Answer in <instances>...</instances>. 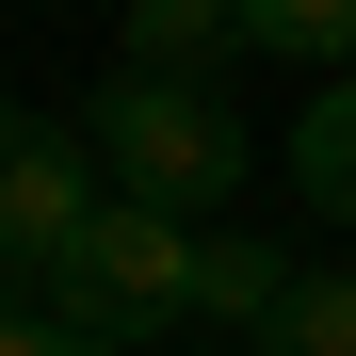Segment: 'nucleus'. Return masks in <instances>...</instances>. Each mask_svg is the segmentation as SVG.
Masks as SVG:
<instances>
[{"mask_svg": "<svg viewBox=\"0 0 356 356\" xmlns=\"http://www.w3.org/2000/svg\"><path fill=\"white\" fill-rule=\"evenodd\" d=\"M178 291H195V227L146 211V195H97L65 243L33 259V308H65V324H81V340H113V356L162 340V324H178Z\"/></svg>", "mask_w": 356, "mask_h": 356, "instance_id": "2", "label": "nucleus"}, {"mask_svg": "<svg viewBox=\"0 0 356 356\" xmlns=\"http://www.w3.org/2000/svg\"><path fill=\"white\" fill-rule=\"evenodd\" d=\"M97 195H113V178H97V146L65 130V113H17V97H0V275H33Z\"/></svg>", "mask_w": 356, "mask_h": 356, "instance_id": "3", "label": "nucleus"}, {"mask_svg": "<svg viewBox=\"0 0 356 356\" xmlns=\"http://www.w3.org/2000/svg\"><path fill=\"white\" fill-rule=\"evenodd\" d=\"M243 49H291V65H356V0H227Z\"/></svg>", "mask_w": 356, "mask_h": 356, "instance_id": "8", "label": "nucleus"}, {"mask_svg": "<svg viewBox=\"0 0 356 356\" xmlns=\"http://www.w3.org/2000/svg\"><path fill=\"white\" fill-rule=\"evenodd\" d=\"M291 291L275 243H243V227H195V291H178V324H227V340H259V308Z\"/></svg>", "mask_w": 356, "mask_h": 356, "instance_id": "4", "label": "nucleus"}, {"mask_svg": "<svg viewBox=\"0 0 356 356\" xmlns=\"http://www.w3.org/2000/svg\"><path fill=\"white\" fill-rule=\"evenodd\" d=\"M81 146H97L113 195H146V211H178V227H211V211L259 178L227 81H162V65H113V81L81 97Z\"/></svg>", "mask_w": 356, "mask_h": 356, "instance_id": "1", "label": "nucleus"}, {"mask_svg": "<svg viewBox=\"0 0 356 356\" xmlns=\"http://www.w3.org/2000/svg\"><path fill=\"white\" fill-rule=\"evenodd\" d=\"M291 178H308V211H340V227H356V65L291 113Z\"/></svg>", "mask_w": 356, "mask_h": 356, "instance_id": "6", "label": "nucleus"}, {"mask_svg": "<svg viewBox=\"0 0 356 356\" xmlns=\"http://www.w3.org/2000/svg\"><path fill=\"white\" fill-rule=\"evenodd\" d=\"M227 49H243V17H227V0H130V49H113V65H162V81H227Z\"/></svg>", "mask_w": 356, "mask_h": 356, "instance_id": "5", "label": "nucleus"}, {"mask_svg": "<svg viewBox=\"0 0 356 356\" xmlns=\"http://www.w3.org/2000/svg\"><path fill=\"white\" fill-rule=\"evenodd\" d=\"M0 356H113V340H81L65 308H0Z\"/></svg>", "mask_w": 356, "mask_h": 356, "instance_id": "9", "label": "nucleus"}, {"mask_svg": "<svg viewBox=\"0 0 356 356\" xmlns=\"http://www.w3.org/2000/svg\"><path fill=\"white\" fill-rule=\"evenodd\" d=\"M259 356H356V275H291L259 308Z\"/></svg>", "mask_w": 356, "mask_h": 356, "instance_id": "7", "label": "nucleus"}, {"mask_svg": "<svg viewBox=\"0 0 356 356\" xmlns=\"http://www.w3.org/2000/svg\"><path fill=\"white\" fill-rule=\"evenodd\" d=\"M0 308H17V275H0Z\"/></svg>", "mask_w": 356, "mask_h": 356, "instance_id": "10", "label": "nucleus"}]
</instances>
